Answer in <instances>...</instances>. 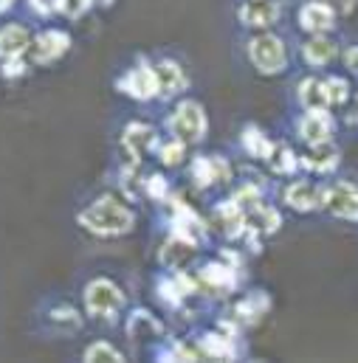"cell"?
Masks as SVG:
<instances>
[{"instance_id": "ac0fdd59", "label": "cell", "mask_w": 358, "mask_h": 363, "mask_svg": "<svg viewBox=\"0 0 358 363\" xmlns=\"http://www.w3.org/2000/svg\"><path fill=\"white\" fill-rule=\"evenodd\" d=\"M333 57H336V43H330V40H325V37H319V34L305 45V60H308V65H313V68L327 65Z\"/></svg>"}, {"instance_id": "83f0119b", "label": "cell", "mask_w": 358, "mask_h": 363, "mask_svg": "<svg viewBox=\"0 0 358 363\" xmlns=\"http://www.w3.org/2000/svg\"><path fill=\"white\" fill-rule=\"evenodd\" d=\"M330 11H342V14H347V11H353V6H356V0H322Z\"/></svg>"}, {"instance_id": "d4e9b609", "label": "cell", "mask_w": 358, "mask_h": 363, "mask_svg": "<svg viewBox=\"0 0 358 363\" xmlns=\"http://www.w3.org/2000/svg\"><path fill=\"white\" fill-rule=\"evenodd\" d=\"M325 91H327V101H330V104H342V101H347V96H350L347 82L339 79V77L325 79Z\"/></svg>"}, {"instance_id": "5bb4252c", "label": "cell", "mask_w": 358, "mask_h": 363, "mask_svg": "<svg viewBox=\"0 0 358 363\" xmlns=\"http://www.w3.org/2000/svg\"><path fill=\"white\" fill-rule=\"evenodd\" d=\"M299 23H302V28H308V31H313V34H325V31L333 28V11H330L322 0H316V3L302 6Z\"/></svg>"}, {"instance_id": "cb8c5ba5", "label": "cell", "mask_w": 358, "mask_h": 363, "mask_svg": "<svg viewBox=\"0 0 358 363\" xmlns=\"http://www.w3.org/2000/svg\"><path fill=\"white\" fill-rule=\"evenodd\" d=\"M85 361H104V363H110V361H124L121 358V352L116 350V347H110V344H104V341H99V344H93V347H88L85 350Z\"/></svg>"}, {"instance_id": "ba28073f", "label": "cell", "mask_w": 358, "mask_h": 363, "mask_svg": "<svg viewBox=\"0 0 358 363\" xmlns=\"http://www.w3.org/2000/svg\"><path fill=\"white\" fill-rule=\"evenodd\" d=\"M153 74H156V96H161V99H173L175 93H180L186 88L183 71H180L175 62H170V60L158 62L153 68Z\"/></svg>"}, {"instance_id": "7402d4cb", "label": "cell", "mask_w": 358, "mask_h": 363, "mask_svg": "<svg viewBox=\"0 0 358 363\" xmlns=\"http://www.w3.org/2000/svg\"><path fill=\"white\" fill-rule=\"evenodd\" d=\"M243 135H246V138H243V141H246V150H249L251 155H257V158H268V152H271V147H273V144H271L268 138H266L257 127H249Z\"/></svg>"}, {"instance_id": "e0dca14e", "label": "cell", "mask_w": 358, "mask_h": 363, "mask_svg": "<svg viewBox=\"0 0 358 363\" xmlns=\"http://www.w3.org/2000/svg\"><path fill=\"white\" fill-rule=\"evenodd\" d=\"M299 101H302L305 110H327L330 101H327L325 82L322 79H305L302 88H299Z\"/></svg>"}, {"instance_id": "8992f818", "label": "cell", "mask_w": 358, "mask_h": 363, "mask_svg": "<svg viewBox=\"0 0 358 363\" xmlns=\"http://www.w3.org/2000/svg\"><path fill=\"white\" fill-rule=\"evenodd\" d=\"M68 45H71V37H68L65 31L48 28V31H43V34L34 40L31 51H34V60H37V62H54L57 57H63V54L68 51Z\"/></svg>"}, {"instance_id": "2e32d148", "label": "cell", "mask_w": 358, "mask_h": 363, "mask_svg": "<svg viewBox=\"0 0 358 363\" xmlns=\"http://www.w3.org/2000/svg\"><path fill=\"white\" fill-rule=\"evenodd\" d=\"M336 164H339V150L330 141L313 144V152L305 158V167H310L316 172H330V169H336Z\"/></svg>"}, {"instance_id": "30bf717a", "label": "cell", "mask_w": 358, "mask_h": 363, "mask_svg": "<svg viewBox=\"0 0 358 363\" xmlns=\"http://www.w3.org/2000/svg\"><path fill=\"white\" fill-rule=\"evenodd\" d=\"M240 20L251 28H266L279 20V3L276 0H251L240 6Z\"/></svg>"}, {"instance_id": "d6986e66", "label": "cell", "mask_w": 358, "mask_h": 363, "mask_svg": "<svg viewBox=\"0 0 358 363\" xmlns=\"http://www.w3.org/2000/svg\"><path fill=\"white\" fill-rule=\"evenodd\" d=\"M229 172V167L220 161V158H197L195 161V181L197 183H215V181H223Z\"/></svg>"}, {"instance_id": "8fae6325", "label": "cell", "mask_w": 358, "mask_h": 363, "mask_svg": "<svg viewBox=\"0 0 358 363\" xmlns=\"http://www.w3.org/2000/svg\"><path fill=\"white\" fill-rule=\"evenodd\" d=\"M285 203L291 208H296V211L319 208V206H325V189H316L313 183H293L285 191Z\"/></svg>"}, {"instance_id": "6da1fadb", "label": "cell", "mask_w": 358, "mask_h": 363, "mask_svg": "<svg viewBox=\"0 0 358 363\" xmlns=\"http://www.w3.org/2000/svg\"><path fill=\"white\" fill-rule=\"evenodd\" d=\"M133 220H136L133 211H130L127 206L110 200V197L96 200L90 208H85V211L80 214V223H82L88 231L99 234V237H119V234H127V231L133 228Z\"/></svg>"}, {"instance_id": "4316f807", "label": "cell", "mask_w": 358, "mask_h": 363, "mask_svg": "<svg viewBox=\"0 0 358 363\" xmlns=\"http://www.w3.org/2000/svg\"><path fill=\"white\" fill-rule=\"evenodd\" d=\"M31 6L40 11V14H54L65 6V0H31Z\"/></svg>"}, {"instance_id": "9c48e42d", "label": "cell", "mask_w": 358, "mask_h": 363, "mask_svg": "<svg viewBox=\"0 0 358 363\" xmlns=\"http://www.w3.org/2000/svg\"><path fill=\"white\" fill-rule=\"evenodd\" d=\"M299 133L308 144H322V141H330L333 121L325 110H308V116L299 121Z\"/></svg>"}, {"instance_id": "603a6c76", "label": "cell", "mask_w": 358, "mask_h": 363, "mask_svg": "<svg viewBox=\"0 0 358 363\" xmlns=\"http://www.w3.org/2000/svg\"><path fill=\"white\" fill-rule=\"evenodd\" d=\"M266 310H268V298H266V296H260V293H254L251 298H246V301L237 307V313H240L246 321H251V324H254V321H260V315H263Z\"/></svg>"}, {"instance_id": "f546056e", "label": "cell", "mask_w": 358, "mask_h": 363, "mask_svg": "<svg viewBox=\"0 0 358 363\" xmlns=\"http://www.w3.org/2000/svg\"><path fill=\"white\" fill-rule=\"evenodd\" d=\"M347 68H350V71H356V48H350V51H347Z\"/></svg>"}, {"instance_id": "4dcf8cb0", "label": "cell", "mask_w": 358, "mask_h": 363, "mask_svg": "<svg viewBox=\"0 0 358 363\" xmlns=\"http://www.w3.org/2000/svg\"><path fill=\"white\" fill-rule=\"evenodd\" d=\"M9 6H11V0H0V11H6Z\"/></svg>"}, {"instance_id": "1f68e13d", "label": "cell", "mask_w": 358, "mask_h": 363, "mask_svg": "<svg viewBox=\"0 0 358 363\" xmlns=\"http://www.w3.org/2000/svg\"><path fill=\"white\" fill-rule=\"evenodd\" d=\"M88 3H93V0H88ZM102 3H110V0H102Z\"/></svg>"}, {"instance_id": "5b68a950", "label": "cell", "mask_w": 358, "mask_h": 363, "mask_svg": "<svg viewBox=\"0 0 358 363\" xmlns=\"http://www.w3.org/2000/svg\"><path fill=\"white\" fill-rule=\"evenodd\" d=\"M119 88L127 93L130 99H139V101H147L156 96V74L150 65H136L133 71H127L119 82Z\"/></svg>"}, {"instance_id": "3957f363", "label": "cell", "mask_w": 358, "mask_h": 363, "mask_svg": "<svg viewBox=\"0 0 358 363\" xmlns=\"http://www.w3.org/2000/svg\"><path fill=\"white\" fill-rule=\"evenodd\" d=\"M249 57L254 62V68L260 74H282L285 71V62H288V54H285V45L279 37L273 34H260L257 40H251L249 45Z\"/></svg>"}, {"instance_id": "7a4b0ae2", "label": "cell", "mask_w": 358, "mask_h": 363, "mask_svg": "<svg viewBox=\"0 0 358 363\" xmlns=\"http://www.w3.org/2000/svg\"><path fill=\"white\" fill-rule=\"evenodd\" d=\"M206 116L197 101H180L178 110L170 118V130L180 144H197L206 135Z\"/></svg>"}, {"instance_id": "7c38bea8", "label": "cell", "mask_w": 358, "mask_h": 363, "mask_svg": "<svg viewBox=\"0 0 358 363\" xmlns=\"http://www.w3.org/2000/svg\"><path fill=\"white\" fill-rule=\"evenodd\" d=\"M31 40H28V31L23 26H6L0 28V60H20L26 51H28Z\"/></svg>"}, {"instance_id": "9a60e30c", "label": "cell", "mask_w": 358, "mask_h": 363, "mask_svg": "<svg viewBox=\"0 0 358 363\" xmlns=\"http://www.w3.org/2000/svg\"><path fill=\"white\" fill-rule=\"evenodd\" d=\"M215 225H220V231L226 237H237L246 225V217H243V208L237 203H223L217 211H215Z\"/></svg>"}, {"instance_id": "4fadbf2b", "label": "cell", "mask_w": 358, "mask_h": 363, "mask_svg": "<svg viewBox=\"0 0 358 363\" xmlns=\"http://www.w3.org/2000/svg\"><path fill=\"white\" fill-rule=\"evenodd\" d=\"M124 147L130 150L133 158H144L156 147V130L150 124H139V121L127 124V130H124Z\"/></svg>"}, {"instance_id": "52a82bcc", "label": "cell", "mask_w": 358, "mask_h": 363, "mask_svg": "<svg viewBox=\"0 0 358 363\" xmlns=\"http://www.w3.org/2000/svg\"><path fill=\"white\" fill-rule=\"evenodd\" d=\"M325 206L345 220H356V186L353 183H336L325 191Z\"/></svg>"}, {"instance_id": "277c9868", "label": "cell", "mask_w": 358, "mask_h": 363, "mask_svg": "<svg viewBox=\"0 0 358 363\" xmlns=\"http://www.w3.org/2000/svg\"><path fill=\"white\" fill-rule=\"evenodd\" d=\"M85 307L90 315L107 318L124 307V293L110 279H96L85 287Z\"/></svg>"}, {"instance_id": "ffe728a7", "label": "cell", "mask_w": 358, "mask_h": 363, "mask_svg": "<svg viewBox=\"0 0 358 363\" xmlns=\"http://www.w3.org/2000/svg\"><path fill=\"white\" fill-rule=\"evenodd\" d=\"M271 158V167H273V172H282V175H288V172H293L296 169V158H293V152L285 147V144H273L268 152Z\"/></svg>"}, {"instance_id": "f1b7e54d", "label": "cell", "mask_w": 358, "mask_h": 363, "mask_svg": "<svg viewBox=\"0 0 358 363\" xmlns=\"http://www.w3.org/2000/svg\"><path fill=\"white\" fill-rule=\"evenodd\" d=\"M147 189H150V194H153V197H164V191H167V183H164V178L153 175V178L147 181Z\"/></svg>"}, {"instance_id": "484cf974", "label": "cell", "mask_w": 358, "mask_h": 363, "mask_svg": "<svg viewBox=\"0 0 358 363\" xmlns=\"http://www.w3.org/2000/svg\"><path fill=\"white\" fill-rule=\"evenodd\" d=\"M180 158H183V144H180V141H173V144H164V147H161V161H164V164L175 167Z\"/></svg>"}, {"instance_id": "44dd1931", "label": "cell", "mask_w": 358, "mask_h": 363, "mask_svg": "<svg viewBox=\"0 0 358 363\" xmlns=\"http://www.w3.org/2000/svg\"><path fill=\"white\" fill-rule=\"evenodd\" d=\"M200 276H203L206 284H212L217 290H226V287L234 284V273H232V268H226V265H209V268H203Z\"/></svg>"}]
</instances>
